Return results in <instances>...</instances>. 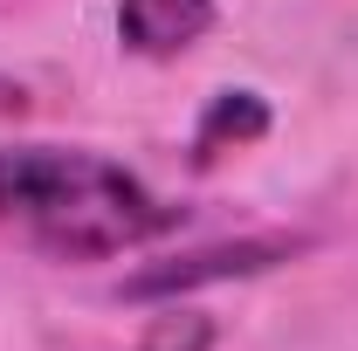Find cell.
<instances>
[{"instance_id": "1", "label": "cell", "mask_w": 358, "mask_h": 351, "mask_svg": "<svg viewBox=\"0 0 358 351\" xmlns=\"http://www.w3.org/2000/svg\"><path fill=\"white\" fill-rule=\"evenodd\" d=\"M166 227H179V207L103 152H62V145L0 152V234H21L55 262L131 255Z\"/></svg>"}, {"instance_id": "2", "label": "cell", "mask_w": 358, "mask_h": 351, "mask_svg": "<svg viewBox=\"0 0 358 351\" xmlns=\"http://www.w3.org/2000/svg\"><path fill=\"white\" fill-rule=\"evenodd\" d=\"M310 248V234H241V241H207V248H186L173 262H152L124 282L131 303H179L207 282H241V275H262V268H282Z\"/></svg>"}, {"instance_id": "3", "label": "cell", "mask_w": 358, "mask_h": 351, "mask_svg": "<svg viewBox=\"0 0 358 351\" xmlns=\"http://www.w3.org/2000/svg\"><path fill=\"white\" fill-rule=\"evenodd\" d=\"M214 28V0H117V42L131 55H186Z\"/></svg>"}, {"instance_id": "4", "label": "cell", "mask_w": 358, "mask_h": 351, "mask_svg": "<svg viewBox=\"0 0 358 351\" xmlns=\"http://www.w3.org/2000/svg\"><path fill=\"white\" fill-rule=\"evenodd\" d=\"M268 131V103L255 89H221L214 103H207V117H200V131H193V159L200 166H214L227 145H255Z\"/></svg>"}, {"instance_id": "5", "label": "cell", "mask_w": 358, "mask_h": 351, "mask_svg": "<svg viewBox=\"0 0 358 351\" xmlns=\"http://www.w3.org/2000/svg\"><path fill=\"white\" fill-rule=\"evenodd\" d=\"M138 351H214V317L207 310H186V303H166L145 324Z\"/></svg>"}]
</instances>
